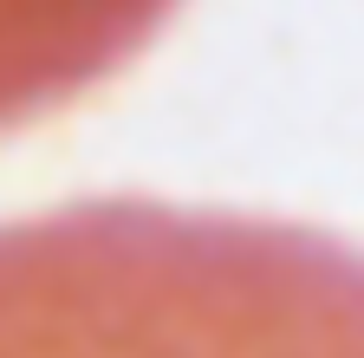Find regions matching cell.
<instances>
[{
	"instance_id": "1",
	"label": "cell",
	"mask_w": 364,
	"mask_h": 358,
	"mask_svg": "<svg viewBox=\"0 0 364 358\" xmlns=\"http://www.w3.org/2000/svg\"><path fill=\"white\" fill-rule=\"evenodd\" d=\"M0 358H364V254L163 202L7 221Z\"/></svg>"
},
{
	"instance_id": "2",
	"label": "cell",
	"mask_w": 364,
	"mask_h": 358,
	"mask_svg": "<svg viewBox=\"0 0 364 358\" xmlns=\"http://www.w3.org/2000/svg\"><path fill=\"white\" fill-rule=\"evenodd\" d=\"M169 14L176 0H0V130L85 98Z\"/></svg>"
}]
</instances>
